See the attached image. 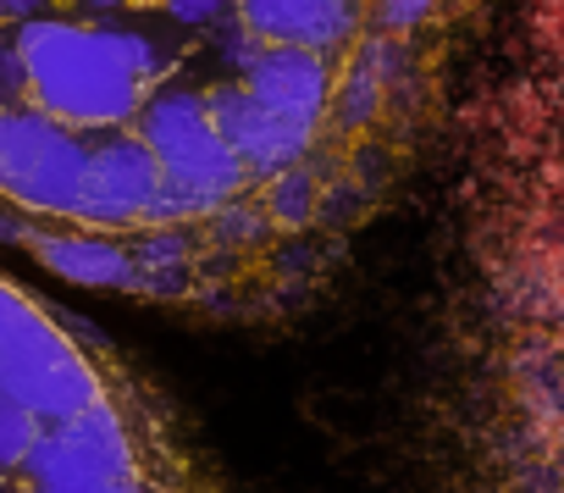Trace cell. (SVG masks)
<instances>
[{
    "mask_svg": "<svg viewBox=\"0 0 564 493\" xmlns=\"http://www.w3.org/2000/svg\"><path fill=\"white\" fill-rule=\"evenodd\" d=\"M12 45L34 106L67 128H122L144 100V78L172 62L133 29H84L62 18H29Z\"/></svg>",
    "mask_w": 564,
    "mask_h": 493,
    "instance_id": "1",
    "label": "cell"
},
{
    "mask_svg": "<svg viewBox=\"0 0 564 493\" xmlns=\"http://www.w3.org/2000/svg\"><path fill=\"white\" fill-rule=\"evenodd\" d=\"M139 139L161 167V194L150 205V222H172L183 211H210L221 200H232L243 189V167L238 156L221 144L205 95L194 89H155L150 100H139Z\"/></svg>",
    "mask_w": 564,
    "mask_h": 493,
    "instance_id": "2",
    "label": "cell"
},
{
    "mask_svg": "<svg viewBox=\"0 0 564 493\" xmlns=\"http://www.w3.org/2000/svg\"><path fill=\"white\" fill-rule=\"evenodd\" d=\"M0 394L18 399L40 427L78 416L100 399V377L84 350L12 283H0Z\"/></svg>",
    "mask_w": 564,
    "mask_h": 493,
    "instance_id": "3",
    "label": "cell"
},
{
    "mask_svg": "<svg viewBox=\"0 0 564 493\" xmlns=\"http://www.w3.org/2000/svg\"><path fill=\"white\" fill-rule=\"evenodd\" d=\"M89 172V139L78 128L45 117L40 106L0 111V194H12L29 211L73 216Z\"/></svg>",
    "mask_w": 564,
    "mask_h": 493,
    "instance_id": "4",
    "label": "cell"
},
{
    "mask_svg": "<svg viewBox=\"0 0 564 493\" xmlns=\"http://www.w3.org/2000/svg\"><path fill=\"white\" fill-rule=\"evenodd\" d=\"M18 476H23V487H89V482L133 476V443H128L122 416L106 399H95L78 416L40 427Z\"/></svg>",
    "mask_w": 564,
    "mask_h": 493,
    "instance_id": "5",
    "label": "cell"
},
{
    "mask_svg": "<svg viewBox=\"0 0 564 493\" xmlns=\"http://www.w3.org/2000/svg\"><path fill=\"white\" fill-rule=\"evenodd\" d=\"M161 194V167L144 150L139 133H111L89 144V172H84V194L73 222H95V227H122V222H150V205Z\"/></svg>",
    "mask_w": 564,
    "mask_h": 493,
    "instance_id": "6",
    "label": "cell"
},
{
    "mask_svg": "<svg viewBox=\"0 0 564 493\" xmlns=\"http://www.w3.org/2000/svg\"><path fill=\"white\" fill-rule=\"evenodd\" d=\"M205 111H210L221 144L238 156V167H243V172H260V178H271V172H282V167H294V161L305 156V144H311V128H300V122H289V117L265 111V106L249 100L238 84H232V89H210Z\"/></svg>",
    "mask_w": 564,
    "mask_h": 493,
    "instance_id": "7",
    "label": "cell"
},
{
    "mask_svg": "<svg viewBox=\"0 0 564 493\" xmlns=\"http://www.w3.org/2000/svg\"><path fill=\"white\" fill-rule=\"evenodd\" d=\"M249 100H260L265 111L289 117L300 128H311L327 106V67H322V51H305V45H260L254 62L243 67V84H238Z\"/></svg>",
    "mask_w": 564,
    "mask_h": 493,
    "instance_id": "8",
    "label": "cell"
},
{
    "mask_svg": "<svg viewBox=\"0 0 564 493\" xmlns=\"http://www.w3.org/2000/svg\"><path fill=\"white\" fill-rule=\"evenodd\" d=\"M232 12L260 45L333 51L355 34L360 0H232Z\"/></svg>",
    "mask_w": 564,
    "mask_h": 493,
    "instance_id": "9",
    "label": "cell"
},
{
    "mask_svg": "<svg viewBox=\"0 0 564 493\" xmlns=\"http://www.w3.org/2000/svg\"><path fill=\"white\" fill-rule=\"evenodd\" d=\"M29 250L73 278V283H89V289H144V272L139 261L122 250V244H106L95 233H29Z\"/></svg>",
    "mask_w": 564,
    "mask_h": 493,
    "instance_id": "10",
    "label": "cell"
},
{
    "mask_svg": "<svg viewBox=\"0 0 564 493\" xmlns=\"http://www.w3.org/2000/svg\"><path fill=\"white\" fill-rule=\"evenodd\" d=\"M271 178H276L271 194H265L271 216H276V222H305L311 205H316V183H311L300 167H282V172H271Z\"/></svg>",
    "mask_w": 564,
    "mask_h": 493,
    "instance_id": "11",
    "label": "cell"
},
{
    "mask_svg": "<svg viewBox=\"0 0 564 493\" xmlns=\"http://www.w3.org/2000/svg\"><path fill=\"white\" fill-rule=\"evenodd\" d=\"M34 432H40V421H34V416H29L18 399L0 394V476L23 465V454H29Z\"/></svg>",
    "mask_w": 564,
    "mask_h": 493,
    "instance_id": "12",
    "label": "cell"
},
{
    "mask_svg": "<svg viewBox=\"0 0 564 493\" xmlns=\"http://www.w3.org/2000/svg\"><path fill=\"white\" fill-rule=\"evenodd\" d=\"M166 12H172V23H183V29H216V23L232 12V0H166Z\"/></svg>",
    "mask_w": 564,
    "mask_h": 493,
    "instance_id": "13",
    "label": "cell"
},
{
    "mask_svg": "<svg viewBox=\"0 0 564 493\" xmlns=\"http://www.w3.org/2000/svg\"><path fill=\"white\" fill-rule=\"evenodd\" d=\"M29 84H23V62H18V45L0 40V111L7 106H23Z\"/></svg>",
    "mask_w": 564,
    "mask_h": 493,
    "instance_id": "14",
    "label": "cell"
},
{
    "mask_svg": "<svg viewBox=\"0 0 564 493\" xmlns=\"http://www.w3.org/2000/svg\"><path fill=\"white\" fill-rule=\"evenodd\" d=\"M426 12H432V0H377V23L393 29V34L410 29V23H421Z\"/></svg>",
    "mask_w": 564,
    "mask_h": 493,
    "instance_id": "15",
    "label": "cell"
},
{
    "mask_svg": "<svg viewBox=\"0 0 564 493\" xmlns=\"http://www.w3.org/2000/svg\"><path fill=\"white\" fill-rule=\"evenodd\" d=\"M56 7V0H0V18H18V23H29V18H45Z\"/></svg>",
    "mask_w": 564,
    "mask_h": 493,
    "instance_id": "16",
    "label": "cell"
},
{
    "mask_svg": "<svg viewBox=\"0 0 564 493\" xmlns=\"http://www.w3.org/2000/svg\"><path fill=\"white\" fill-rule=\"evenodd\" d=\"M29 493H139V482H133V476H122V482H89V487H29Z\"/></svg>",
    "mask_w": 564,
    "mask_h": 493,
    "instance_id": "17",
    "label": "cell"
},
{
    "mask_svg": "<svg viewBox=\"0 0 564 493\" xmlns=\"http://www.w3.org/2000/svg\"><path fill=\"white\" fill-rule=\"evenodd\" d=\"M78 7H84V12H117L122 0H78Z\"/></svg>",
    "mask_w": 564,
    "mask_h": 493,
    "instance_id": "18",
    "label": "cell"
}]
</instances>
